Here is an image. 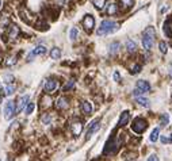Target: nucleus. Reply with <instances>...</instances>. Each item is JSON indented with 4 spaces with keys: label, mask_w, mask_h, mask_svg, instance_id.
<instances>
[{
    "label": "nucleus",
    "mask_w": 172,
    "mask_h": 161,
    "mask_svg": "<svg viewBox=\"0 0 172 161\" xmlns=\"http://www.w3.org/2000/svg\"><path fill=\"white\" fill-rule=\"evenodd\" d=\"M118 29V23L114 22V20H103L98 29V35H109V34L115 33Z\"/></svg>",
    "instance_id": "1"
},
{
    "label": "nucleus",
    "mask_w": 172,
    "mask_h": 161,
    "mask_svg": "<svg viewBox=\"0 0 172 161\" xmlns=\"http://www.w3.org/2000/svg\"><path fill=\"white\" fill-rule=\"evenodd\" d=\"M154 35H156V31L154 27H147L144 31V35H142V46H144L145 50H150L154 43Z\"/></svg>",
    "instance_id": "2"
},
{
    "label": "nucleus",
    "mask_w": 172,
    "mask_h": 161,
    "mask_svg": "<svg viewBox=\"0 0 172 161\" xmlns=\"http://www.w3.org/2000/svg\"><path fill=\"white\" fill-rule=\"evenodd\" d=\"M147 129H148L147 119L141 118V116H137V118H134V121H133V123H132V130L134 131V133L141 134V133H144Z\"/></svg>",
    "instance_id": "3"
},
{
    "label": "nucleus",
    "mask_w": 172,
    "mask_h": 161,
    "mask_svg": "<svg viewBox=\"0 0 172 161\" xmlns=\"http://www.w3.org/2000/svg\"><path fill=\"white\" fill-rule=\"evenodd\" d=\"M15 103H14V100H7L4 103V107H3V114H4V119H7V121H10V119L14 118V115H15Z\"/></svg>",
    "instance_id": "4"
},
{
    "label": "nucleus",
    "mask_w": 172,
    "mask_h": 161,
    "mask_svg": "<svg viewBox=\"0 0 172 161\" xmlns=\"http://www.w3.org/2000/svg\"><path fill=\"white\" fill-rule=\"evenodd\" d=\"M119 148V142H116L114 138H111L109 142L106 143V148H104V154H114Z\"/></svg>",
    "instance_id": "5"
},
{
    "label": "nucleus",
    "mask_w": 172,
    "mask_h": 161,
    "mask_svg": "<svg viewBox=\"0 0 172 161\" xmlns=\"http://www.w3.org/2000/svg\"><path fill=\"white\" fill-rule=\"evenodd\" d=\"M100 129V121L99 119H95L94 122H92L91 125H89V127H88V130H87V134H86V139H89L92 136L96 133V131Z\"/></svg>",
    "instance_id": "6"
},
{
    "label": "nucleus",
    "mask_w": 172,
    "mask_h": 161,
    "mask_svg": "<svg viewBox=\"0 0 172 161\" xmlns=\"http://www.w3.org/2000/svg\"><path fill=\"white\" fill-rule=\"evenodd\" d=\"M46 53V48L45 46H42V45H38V46H35V48L33 49V50L29 53L27 55V60L29 61H31L34 57H37V55H42V54H45Z\"/></svg>",
    "instance_id": "7"
},
{
    "label": "nucleus",
    "mask_w": 172,
    "mask_h": 161,
    "mask_svg": "<svg viewBox=\"0 0 172 161\" xmlns=\"http://www.w3.org/2000/svg\"><path fill=\"white\" fill-rule=\"evenodd\" d=\"M83 26H84V29H86L87 31H92V29L95 27L94 16L89 15V14H87V15L84 16V19H83Z\"/></svg>",
    "instance_id": "8"
},
{
    "label": "nucleus",
    "mask_w": 172,
    "mask_h": 161,
    "mask_svg": "<svg viewBox=\"0 0 172 161\" xmlns=\"http://www.w3.org/2000/svg\"><path fill=\"white\" fill-rule=\"evenodd\" d=\"M57 88H58V83H57L56 80H53V79H49V80L45 81V86H43V89H45V92L53 93Z\"/></svg>",
    "instance_id": "9"
},
{
    "label": "nucleus",
    "mask_w": 172,
    "mask_h": 161,
    "mask_svg": "<svg viewBox=\"0 0 172 161\" xmlns=\"http://www.w3.org/2000/svg\"><path fill=\"white\" fill-rule=\"evenodd\" d=\"M29 100H30L29 95H23V96H20V98L18 99V107H16V111H18V112H20V111H22L23 108L26 107V104L29 103Z\"/></svg>",
    "instance_id": "10"
},
{
    "label": "nucleus",
    "mask_w": 172,
    "mask_h": 161,
    "mask_svg": "<svg viewBox=\"0 0 172 161\" xmlns=\"http://www.w3.org/2000/svg\"><path fill=\"white\" fill-rule=\"evenodd\" d=\"M71 127H72V131H73V136H80L81 130H83V123L80 121H73Z\"/></svg>",
    "instance_id": "11"
},
{
    "label": "nucleus",
    "mask_w": 172,
    "mask_h": 161,
    "mask_svg": "<svg viewBox=\"0 0 172 161\" xmlns=\"http://www.w3.org/2000/svg\"><path fill=\"white\" fill-rule=\"evenodd\" d=\"M137 88L141 91L142 93L145 92H149L150 91V84L148 83V81H144V80H138L137 81Z\"/></svg>",
    "instance_id": "12"
},
{
    "label": "nucleus",
    "mask_w": 172,
    "mask_h": 161,
    "mask_svg": "<svg viewBox=\"0 0 172 161\" xmlns=\"http://www.w3.org/2000/svg\"><path fill=\"white\" fill-rule=\"evenodd\" d=\"M129 119H130V112H129V111H123V112L121 114V116H119L118 126H121V127H123L125 125H127V122H129Z\"/></svg>",
    "instance_id": "13"
},
{
    "label": "nucleus",
    "mask_w": 172,
    "mask_h": 161,
    "mask_svg": "<svg viewBox=\"0 0 172 161\" xmlns=\"http://www.w3.org/2000/svg\"><path fill=\"white\" fill-rule=\"evenodd\" d=\"M56 107L58 108V110H66V108L69 107L68 99H66V98H60V99H57V102H56Z\"/></svg>",
    "instance_id": "14"
},
{
    "label": "nucleus",
    "mask_w": 172,
    "mask_h": 161,
    "mask_svg": "<svg viewBox=\"0 0 172 161\" xmlns=\"http://www.w3.org/2000/svg\"><path fill=\"white\" fill-rule=\"evenodd\" d=\"M80 108H81V111H83V112L86 114V115H88V114H91V112H92V104L89 103V102H87V100L81 102Z\"/></svg>",
    "instance_id": "15"
},
{
    "label": "nucleus",
    "mask_w": 172,
    "mask_h": 161,
    "mask_svg": "<svg viewBox=\"0 0 172 161\" xmlns=\"http://www.w3.org/2000/svg\"><path fill=\"white\" fill-rule=\"evenodd\" d=\"M163 31H164L165 37L167 38H172V27H171V20H167L163 26Z\"/></svg>",
    "instance_id": "16"
},
{
    "label": "nucleus",
    "mask_w": 172,
    "mask_h": 161,
    "mask_svg": "<svg viewBox=\"0 0 172 161\" xmlns=\"http://www.w3.org/2000/svg\"><path fill=\"white\" fill-rule=\"evenodd\" d=\"M134 98H136V102L140 104V106H142V107H149V100H148L147 98H144V96H141V95L134 96Z\"/></svg>",
    "instance_id": "17"
},
{
    "label": "nucleus",
    "mask_w": 172,
    "mask_h": 161,
    "mask_svg": "<svg viewBox=\"0 0 172 161\" xmlns=\"http://www.w3.org/2000/svg\"><path fill=\"white\" fill-rule=\"evenodd\" d=\"M106 11H107V14H109V15H115V14L118 12V7H116L115 3H110V4L107 5Z\"/></svg>",
    "instance_id": "18"
},
{
    "label": "nucleus",
    "mask_w": 172,
    "mask_h": 161,
    "mask_svg": "<svg viewBox=\"0 0 172 161\" xmlns=\"http://www.w3.org/2000/svg\"><path fill=\"white\" fill-rule=\"evenodd\" d=\"M119 48H121V43L119 42H113L111 45H110V54L114 55L119 52Z\"/></svg>",
    "instance_id": "19"
},
{
    "label": "nucleus",
    "mask_w": 172,
    "mask_h": 161,
    "mask_svg": "<svg viewBox=\"0 0 172 161\" xmlns=\"http://www.w3.org/2000/svg\"><path fill=\"white\" fill-rule=\"evenodd\" d=\"M50 57H52V60H60L61 50L58 48H53L52 49V52H50Z\"/></svg>",
    "instance_id": "20"
},
{
    "label": "nucleus",
    "mask_w": 172,
    "mask_h": 161,
    "mask_svg": "<svg viewBox=\"0 0 172 161\" xmlns=\"http://www.w3.org/2000/svg\"><path fill=\"white\" fill-rule=\"evenodd\" d=\"M126 49H127V52H129V53H133V52H136V49H137L136 42L129 39V41L126 42Z\"/></svg>",
    "instance_id": "21"
},
{
    "label": "nucleus",
    "mask_w": 172,
    "mask_h": 161,
    "mask_svg": "<svg viewBox=\"0 0 172 161\" xmlns=\"http://www.w3.org/2000/svg\"><path fill=\"white\" fill-rule=\"evenodd\" d=\"M77 35H79V30L76 27H72L71 30H69V39H71V41H76Z\"/></svg>",
    "instance_id": "22"
},
{
    "label": "nucleus",
    "mask_w": 172,
    "mask_h": 161,
    "mask_svg": "<svg viewBox=\"0 0 172 161\" xmlns=\"http://www.w3.org/2000/svg\"><path fill=\"white\" fill-rule=\"evenodd\" d=\"M4 92L5 95H12L14 92H15V86H12V84H7V86L4 87Z\"/></svg>",
    "instance_id": "23"
},
{
    "label": "nucleus",
    "mask_w": 172,
    "mask_h": 161,
    "mask_svg": "<svg viewBox=\"0 0 172 161\" xmlns=\"http://www.w3.org/2000/svg\"><path fill=\"white\" fill-rule=\"evenodd\" d=\"M159 134H160V130L156 127V129H154V130L152 131V133H150L149 139H150L152 142H156V141H157V138H159Z\"/></svg>",
    "instance_id": "24"
},
{
    "label": "nucleus",
    "mask_w": 172,
    "mask_h": 161,
    "mask_svg": "<svg viewBox=\"0 0 172 161\" xmlns=\"http://www.w3.org/2000/svg\"><path fill=\"white\" fill-rule=\"evenodd\" d=\"M168 123H170V115H168V114H163L161 118H160V125L167 126Z\"/></svg>",
    "instance_id": "25"
},
{
    "label": "nucleus",
    "mask_w": 172,
    "mask_h": 161,
    "mask_svg": "<svg viewBox=\"0 0 172 161\" xmlns=\"http://www.w3.org/2000/svg\"><path fill=\"white\" fill-rule=\"evenodd\" d=\"M92 3H94V5L98 10H102L106 5V0H92Z\"/></svg>",
    "instance_id": "26"
},
{
    "label": "nucleus",
    "mask_w": 172,
    "mask_h": 161,
    "mask_svg": "<svg viewBox=\"0 0 172 161\" xmlns=\"http://www.w3.org/2000/svg\"><path fill=\"white\" fill-rule=\"evenodd\" d=\"M34 108H35V104H34V103H30V102H29V103L26 104V114H27V115L33 114Z\"/></svg>",
    "instance_id": "27"
},
{
    "label": "nucleus",
    "mask_w": 172,
    "mask_h": 161,
    "mask_svg": "<svg viewBox=\"0 0 172 161\" xmlns=\"http://www.w3.org/2000/svg\"><path fill=\"white\" fill-rule=\"evenodd\" d=\"M41 121H42L43 125H49V123H50V121H52V116L49 115V114H45V115L41 118Z\"/></svg>",
    "instance_id": "28"
},
{
    "label": "nucleus",
    "mask_w": 172,
    "mask_h": 161,
    "mask_svg": "<svg viewBox=\"0 0 172 161\" xmlns=\"http://www.w3.org/2000/svg\"><path fill=\"white\" fill-rule=\"evenodd\" d=\"M159 48H160V52H161V53H167L168 52V45L165 42H163V41L159 43Z\"/></svg>",
    "instance_id": "29"
},
{
    "label": "nucleus",
    "mask_w": 172,
    "mask_h": 161,
    "mask_svg": "<svg viewBox=\"0 0 172 161\" xmlns=\"http://www.w3.org/2000/svg\"><path fill=\"white\" fill-rule=\"evenodd\" d=\"M122 5H125V8H130L134 4V0H121Z\"/></svg>",
    "instance_id": "30"
},
{
    "label": "nucleus",
    "mask_w": 172,
    "mask_h": 161,
    "mask_svg": "<svg viewBox=\"0 0 172 161\" xmlns=\"http://www.w3.org/2000/svg\"><path fill=\"white\" fill-rule=\"evenodd\" d=\"M16 64V57H10L5 60V65L7 66H11V65H15Z\"/></svg>",
    "instance_id": "31"
},
{
    "label": "nucleus",
    "mask_w": 172,
    "mask_h": 161,
    "mask_svg": "<svg viewBox=\"0 0 172 161\" xmlns=\"http://www.w3.org/2000/svg\"><path fill=\"white\" fill-rule=\"evenodd\" d=\"M3 80H4L7 84H10V83H12L14 76L12 75H4V76H3Z\"/></svg>",
    "instance_id": "32"
},
{
    "label": "nucleus",
    "mask_w": 172,
    "mask_h": 161,
    "mask_svg": "<svg viewBox=\"0 0 172 161\" xmlns=\"http://www.w3.org/2000/svg\"><path fill=\"white\" fill-rule=\"evenodd\" d=\"M140 72H141V65H140V64H136L132 68V73L133 75H137V73H140Z\"/></svg>",
    "instance_id": "33"
},
{
    "label": "nucleus",
    "mask_w": 172,
    "mask_h": 161,
    "mask_svg": "<svg viewBox=\"0 0 172 161\" xmlns=\"http://www.w3.org/2000/svg\"><path fill=\"white\" fill-rule=\"evenodd\" d=\"M16 34H18V27H16V26H12V27H11L10 37H11V38H15V37H16Z\"/></svg>",
    "instance_id": "34"
},
{
    "label": "nucleus",
    "mask_w": 172,
    "mask_h": 161,
    "mask_svg": "<svg viewBox=\"0 0 172 161\" xmlns=\"http://www.w3.org/2000/svg\"><path fill=\"white\" fill-rule=\"evenodd\" d=\"M73 86H75V81H73V80H71L68 84H66L65 87H64V91H68V89H71Z\"/></svg>",
    "instance_id": "35"
},
{
    "label": "nucleus",
    "mask_w": 172,
    "mask_h": 161,
    "mask_svg": "<svg viewBox=\"0 0 172 161\" xmlns=\"http://www.w3.org/2000/svg\"><path fill=\"white\" fill-rule=\"evenodd\" d=\"M161 142H163V143H171V142H172V139H171V138H168V137L161 136Z\"/></svg>",
    "instance_id": "36"
},
{
    "label": "nucleus",
    "mask_w": 172,
    "mask_h": 161,
    "mask_svg": "<svg viewBox=\"0 0 172 161\" xmlns=\"http://www.w3.org/2000/svg\"><path fill=\"white\" fill-rule=\"evenodd\" d=\"M114 80L116 81V83H119V81H121V76H119L118 72H114Z\"/></svg>",
    "instance_id": "37"
},
{
    "label": "nucleus",
    "mask_w": 172,
    "mask_h": 161,
    "mask_svg": "<svg viewBox=\"0 0 172 161\" xmlns=\"http://www.w3.org/2000/svg\"><path fill=\"white\" fill-rule=\"evenodd\" d=\"M148 160H149V161H152V160H159V157H157L156 154H150V156L148 157Z\"/></svg>",
    "instance_id": "38"
},
{
    "label": "nucleus",
    "mask_w": 172,
    "mask_h": 161,
    "mask_svg": "<svg viewBox=\"0 0 172 161\" xmlns=\"http://www.w3.org/2000/svg\"><path fill=\"white\" fill-rule=\"evenodd\" d=\"M2 7H3V0H0V10H2Z\"/></svg>",
    "instance_id": "39"
},
{
    "label": "nucleus",
    "mask_w": 172,
    "mask_h": 161,
    "mask_svg": "<svg viewBox=\"0 0 172 161\" xmlns=\"http://www.w3.org/2000/svg\"><path fill=\"white\" fill-rule=\"evenodd\" d=\"M62 2L64 0H58V4H62Z\"/></svg>",
    "instance_id": "40"
},
{
    "label": "nucleus",
    "mask_w": 172,
    "mask_h": 161,
    "mask_svg": "<svg viewBox=\"0 0 172 161\" xmlns=\"http://www.w3.org/2000/svg\"><path fill=\"white\" fill-rule=\"evenodd\" d=\"M170 76L172 77V66H171V72H170Z\"/></svg>",
    "instance_id": "41"
},
{
    "label": "nucleus",
    "mask_w": 172,
    "mask_h": 161,
    "mask_svg": "<svg viewBox=\"0 0 172 161\" xmlns=\"http://www.w3.org/2000/svg\"><path fill=\"white\" fill-rule=\"evenodd\" d=\"M0 92H2V86H0Z\"/></svg>",
    "instance_id": "42"
},
{
    "label": "nucleus",
    "mask_w": 172,
    "mask_h": 161,
    "mask_svg": "<svg viewBox=\"0 0 172 161\" xmlns=\"http://www.w3.org/2000/svg\"><path fill=\"white\" fill-rule=\"evenodd\" d=\"M171 139H172V134H171Z\"/></svg>",
    "instance_id": "43"
}]
</instances>
